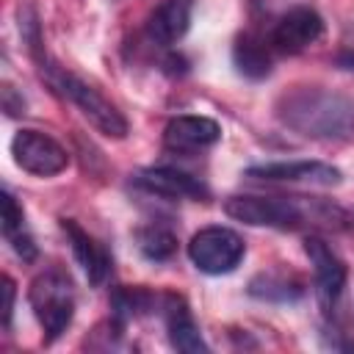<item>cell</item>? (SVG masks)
I'll use <instances>...</instances> for the list:
<instances>
[{
	"label": "cell",
	"mask_w": 354,
	"mask_h": 354,
	"mask_svg": "<svg viewBox=\"0 0 354 354\" xmlns=\"http://www.w3.org/2000/svg\"><path fill=\"white\" fill-rule=\"evenodd\" d=\"M279 122L315 141H337L354 133V97L318 86H296L277 100Z\"/></svg>",
	"instance_id": "1"
},
{
	"label": "cell",
	"mask_w": 354,
	"mask_h": 354,
	"mask_svg": "<svg viewBox=\"0 0 354 354\" xmlns=\"http://www.w3.org/2000/svg\"><path fill=\"white\" fill-rule=\"evenodd\" d=\"M28 301L33 307V315L39 326L44 329L47 340H55L66 332L75 315V288L66 271L61 268H44L33 277L28 288Z\"/></svg>",
	"instance_id": "2"
},
{
	"label": "cell",
	"mask_w": 354,
	"mask_h": 354,
	"mask_svg": "<svg viewBox=\"0 0 354 354\" xmlns=\"http://www.w3.org/2000/svg\"><path fill=\"white\" fill-rule=\"evenodd\" d=\"M47 80L53 83L55 91H61L88 119V124L97 133H102L105 138H124L127 136V119L94 86H88L86 80H80L64 69H55V66H47Z\"/></svg>",
	"instance_id": "3"
},
{
	"label": "cell",
	"mask_w": 354,
	"mask_h": 354,
	"mask_svg": "<svg viewBox=\"0 0 354 354\" xmlns=\"http://www.w3.org/2000/svg\"><path fill=\"white\" fill-rule=\"evenodd\" d=\"M224 213L249 227H271V230H296L307 221V210L299 199L290 196H254L238 194L224 202Z\"/></svg>",
	"instance_id": "4"
},
{
	"label": "cell",
	"mask_w": 354,
	"mask_h": 354,
	"mask_svg": "<svg viewBox=\"0 0 354 354\" xmlns=\"http://www.w3.org/2000/svg\"><path fill=\"white\" fill-rule=\"evenodd\" d=\"M243 254H246L243 238L235 230H230V227H218V224L202 227L188 241L191 263L202 274H210V277H221V274L235 271L241 266Z\"/></svg>",
	"instance_id": "5"
},
{
	"label": "cell",
	"mask_w": 354,
	"mask_h": 354,
	"mask_svg": "<svg viewBox=\"0 0 354 354\" xmlns=\"http://www.w3.org/2000/svg\"><path fill=\"white\" fill-rule=\"evenodd\" d=\"M11 155L22 171L36 174V177H55L69 163L66 149L55 138L39 130H19L11 138Z\"/></svg>",
	"instance_id": "6"
},
{
	"label": "cell",
	"mask_w": 354,
	"mask_h": 354,
	"mask_svg": "<svg viewBox=\"0 0 354 354\" xmlns=\"http://www.w3.org/2000/svg\"><path fill=\"white\" fill-rule=\"evenodd\" d=\"M304 254L310 257L313 266V279H315V296L324 313H332L343 296L346 288V263L340 254L318 235L304 238Z\"/></svg>",
	"instance_id": "7"
},
{
	"label": "cell",
	"mask_w": 354,
	"mask_h": 354,
	"mask_svg": "<svg viewBox=\"0 0 354 354\" xmlns=\"http://www.w3.org/2000/svg\"><path fill=\"white\" fill-rule=\"evenodd\" d=\"M321 36H324L321 14L310 6H296L277 19V25L268 36V44H271V50H277L282 55H296V53L307 50L310 44H315Z\"/></svg>",
	"instance_id": "8"
},
{
	"label": "cell",
	"mask_w": 354,
	"mask_h": 354,
	"mask_svg": "<svg viewBox=\"0 0 354 354\" xmlns=\"http://www.w3.org/2000/svg\"><path fill=\"white\" fill-rule=\"evenodd\" d=\"M246 177L266 180V183H304V185H337L343 180L337 166L321 163V160H277L263 166H249Z\"/></svg>",
	"instance_id": "9"
},
{
	"label": "cell",
	"mask_w": 354,
	"mask_h": 354,
	"mask_svg": "<svg viewBox=\"0 0 354 354\" xmlns=\"http://www.w3.org/2000/svg\"><path fill=\"white\" fill-rule=\"evenodd\" d=\"M221 127L216 119L207 116H174L163 130V147L177 155H196L218 144Z\"/></svg>",
	"instance_id": "10"
},
{
	"label": "cell",
	"mask_w": 354,
	"mask_h": 354,
	"mask_svg": "<svg viewBox=\"0 0 354 354\" xmlns=\"http://www.w3.org/2000/svg\"><path fill=\"white\" fill-rule=\"evenodd\" d=\"M133 183L138 188H144L147 194H155V196H163V199H207L210 191L207 185L199 180V177H191L188 171H180V169H171V166H149V169H141Z\"/></svg>",
	"instance_id": "11"
},
{
	"label": "cell",
	"mask_w": 354,
	"mask_h": 354,
	"mask_svg": "<svg viewBox=\"0 0 354 354\" xmlns=\"http://www.w3.org/2000/svg\"><path fill=\"white\" fill-rule=\"evenodd\" d=\"M191 14L194 0H163L147 19V36L160 47H171L188 33Z\"/></svg>",
	"instance_id": "12"
},
{
	"label": "cell",
	"mask_w": 354,
	"mask_h": 354,
	"mask_svg": "<svg viewBox=\"0 0 354 354\" xmlns=\"http://www.w3.org/2000/svg\"><path fill=\"white\" fill-rule=\"evenodd\" d=\"M163 324L169 332V343L177 351H188V354L207 351V343L202 340L199 326L194 321V313L188 310L183 296H174V293L163 296Z\"/></svg>",
	"instance_id": "13"
},
{
	"label": "cell",
	"mask_w": 354,
	"mask_h": 354,
	"mask_svg": "<svg viewBox=\"0 0 354 354\" xmlns=\"http://www.w3.org/2000/svg\"><path fill=\"white\" fill-rule=\"evenodd\" d=\"M61 230L66 232V238H69V243H72V254H75V260L80 263L86 279H88L91 285H102L105 277H108V271H111V257H108V252H105L75 218H61Z\"/></svg>",
	"instance_id": "14"
},
{
	"label": "cell",
	"mask_w": 354,
	"mask_h": 354,
	"mask_svg": "<svg viewBox=\"0 0 354 354\" xmlns=\"http://www.w3.org/2000/svg\"><path fill=\"white\" fill-rule=\"evenodd\" d=\"M232 64L243 77L263 80L271 75V44H266L254 33H241L232 47Z\"/></svg>",
	"instance_id": "15"
},
{
	"label": "cell",
	"mask_w": 354,
	"mask_h": 354,
	"mask_svg": "<svg viewBox=\"0 0 354 354\" xmlns=\"http://www.w3.org/2000/svg\"><path fill=\"white\" fill-rule=\"evenodd\" d=\"M3 232L11 243V249L25 260V263H33L36 260V243L30 238V232L25 230V213L22 207L17 205L14 194L8 188H3Z\"/></svg>",
	"instance_id": "16"
},
{
	"label": "cell",
	"mask_w": 354,
	"mask_h": 354,
	"mask_svg": "<svg viewBox=\"0 0 354 354\" xmlns=\"http://www.w3.org/2000/svg\"><path fill=\"white\" fill-rule=\"evenodd\" d=\"M136 238H138V249H141V254L149 257V260H155V263L171 257L174 249H177V238H174V232L166 230V227H160V224L141 227Z\"/></svg>",
	"instance_id": "17"
},
{
	"label": "cell",
	"mask_w": 354,
	"mask_h": 354,
	"mask_svg": "<svg viewBox=\"0 0 354 354\" xmlns=\"http://www.w3.org/2000/svg\"><path fill=\"white\" fill-rule=\"evenodd\" d=\"M249 293H252V296H260V299H277V301H288V299L301 296V288H299V282H293V285H290V282H288V277L263 274V277L252 279Z\"/></svg>",
	"instance_id": "18"
},
{
	"label": "cell",
	"mask_w": 354,
	"mask_h": 354,
	"mask_svg": "<svg viewBox=\"0 0 354 354\" xmlns=\"http://www.w3.org/2000/svg\"><path fill=\"white\" fill-rule=\"evenodd\" d=\"M14 296H17L14 279H11V277H3V324H6V329L11 326V313H14Z\"/></svg>",
	"instance_id": "19"
},
{
	"label": "cell",
	"mask_w": 354,
	"mask_h": 354,
	"mask_svg": "<svg viewBox=\"0 0 354 354\" xmlns=\"http://www.w3.org/2000/svg\"><path fill=\"white\" fill-rule=\"evenodd\" d=\"M337 64H340L343 69H351V72H354V53H340V55H337Z\"/></svg>",
	"instance_id": "20"
}]
</instances>
